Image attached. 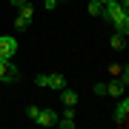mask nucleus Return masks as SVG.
Wrapping results in <instances>:
<instances>
[{"mask_svg": "<svg viewBox=\"0 0 129 129\" xmlns=\"http://www.w3.org/2000/svg\"><path fill=\"white\" fill-rule=\"evenodd\" d=\"M46 78H49V75H35V86L46 89Z\"/></svg>", "mask_w": 129, "mask_h": 129, "instance_id": "4468645a", "label": "nucleus"}, {"mask_svg": "<svg viewBox=\"0 0 129 129\" xmlns=\"http://www.w3.org/2000/svg\"><path fill=\"white\" fill-rule=\"evenodd\" d=\"M63 86H66V75H49V78H46V89H55V92H60Z\"/></svg>", "mask_w": 129, "mask_h": 129, "instance_id": "423d86ee", "label": "nucleus"}, {"mask_svg": "<svg viewBox=\"0 0 129 129\" xmlns=\"http://www.w3.org/2000/svg\"><path fill=\"white\" fill-rule=\"evenodd\" d=\"M115 118H118V126L126 123V118H129V98H120V101H118V106H115Z\"/></svg>", "mask_w": 129, "mask_h": 129, "instance_id": "20e7f679", "label": "nucleus"}, {"mask_svg": "<svg viewBox=\"0 0 129 129\" xmlns=\"http://www.w3.org/2000/svg\"><path fill=\"white\" fill-rule=\"evenodd\" d=\"M57 126L60 129H75V106H66L63 115H57Z\"/></svg>", "mask_w": 129, "mask_h": 129, "instance_id": "7ed1b4c3", "label": "nucleus"}, {"mask_svg": "<svg viewBox=\"0 0 129 129\" xmlns=\"http://www.w3.org/2000/svg\"><path fill=\"white\" fill-rule=\"evenodd\" d=\"M20 17H23V20H29V23H32V17H35V9H32V0H29V3H23V6H20Z\"/></svg>", "mask_w": 129, "mask_h": 129, "instance_id": "9d476101", "label": "nucleus"}, {"mask_svg": "<svg viewBox=\"0 0 129 129\" xmlns=\"http://www.w3.org/2000/svg\"><path fill=\"white\" fill-rule=\"evenodd\" d=\"M23 3H29V0H12V6H23Z\"/></svg>", "mask_w": 129, "mask_h": 129, "instance_id": "f3484780", "label": "nucleus"}, {"mask_svg": "<svg viewBox=\"0 0 129 129\" xmlns=\"http://www.w3.org/2000/svg\"><path fill=\"white\" fill-rule=\"evenodd\" d=\"M86 3H89V0H86Z\"/></svg>", "mask_w": 129, "mask_h": 129, "instance_id": "6ab92c4d", "label": "nucleus"}, {"mask_svg": "<svg viewBox=\"0 0 129 129\" xmlns=\"http://www.w3.org/2000/svg\"><path fill=\"white\" fill-rule=\"evenodd\" d=\"M35 123H40V126H55V123H57V112H52V109H40V115H37Z\"/></svg>", "mask_w": 129, "mask_h": 129, "instance_id": "39448f33", "label": "nucleus"}, {"mask_svg": "<svg viewBox=\"0 0 129 129\" xmlns=\"http://www.w3.org/2000/svg\"><path fill=\"white\" fill-rule=\"evenodd\" d=\"M26 115H29V120H37V115H40V106H29Z\"/></svg>", "mask_w": 129, "mask_h": 129, "instance_id": "ddd939ff", "label": "nucleus"}, {"mask_svg": "<svg viewBox=\"0 0 129 129\" xmlns=\"http://www.w3.org/2000/svg\"><path fill=\"white\" fill-rule=\"evenodd\" d=\"M106 95H112V98H123V83H120V80L106 83Z\"/></svg>", "mask_w": 129, "mask_h": 129, "instance_id": "6e6552de", "label": "nucleus"}, {"mask_svg": "<svg viewBox=\"0 0 129 129\" xmlns=\"http://www.w3.org/2000/svg\"><path fill=\"white\" fill-rule=\"evenodd\" d=\"M14 29H17V32H26V29H29V20H23L17 14V17H14Z\"/></svg>", "mask_w": 129, "mask_h": 129, "instance_id": "f8f14e48", "label": "nucleus"}, {"mask_svg": "<svg viewBox=\"0 0 129 129\" xmlns=\"http://www.w3.org/2000/svg\"><path fill=\"white\" fill-rule=\"evenodd\" d=\"M92 92H95V95H106V83H95Z\"/></svg>", "mask_w": 129, "mask_h": 129, "instance_id": "2eb2a0df", "label": "nucleus"}, {"mask_svg": "<svg viewBox=\"0 0 129 129\" xmlns=\"http://www.w3.org/2000/svg\"><path fill=\"white\" fill-rule=\"evenodd\" d=\"M43 6H46V9L52 12V9H55V6H57V0H46V3H43Z\"/></svg>", "mask_w": 129, "mask_h": 129, "instance_id": "dca6fc26", "label": "nucleus"}, {"mask_svg": "<svg viewBox=\"0 0 129 129\" xmlns=\"http://www.w3.org/2000/svg\"><path fill=\"white\" fill-rule=\"evenodd\" d=\"M98 3H101V6H103V3H106V0H98Z\"/></svg>", "mask_w": 129, "mask_h": 129, "instance_id": "a211bd4d", "label": "nucleus"}, {"mask_svg": "<svg viewBox=\"0 0 129 129\" xmlns=\"http://www.w3.org/2000/svg\"><path fill=\"white\" fill-rule=\"evenodd\" d=\"M60 98H63V106H78V92H72V89H60Z\"/></svg>", "mask_w": 129, "mask_h": 129, "instance_id": "0eeeda50", "label": "nucleus"}, {"mask_svg": "<svg viewBox=\"0 0 129 129\" xmlns=\"http://www.w3.org/2000/svg\"><path fill=\"white\" fill-rule=\"evenodd\" d=\"M14 52H17V40H14L12 35H3V37H0V57H3V60H12Z\"/></svg>", "mask_w": 129, "mask_h": 129, "instance_id": "f03ea898", "label": "nucleus"}, {"mask_svg": "<svg viewBox=\"0 0 129 129\" xmlns=\"http://www.w3.org/2000/svg\"><path fill=\"white\" fill-rule=\"evenodd\" d=\"M109 46L115 49V52H123V49H126V37L115 32V35H112V40H109Z\"/></svg>", "mask_w": 129, "mask_h": 129, "instance_id": "1a4fd4ad", "label": "nucleus"}, {"mask_svg": "<svg viewBox=\"0 0 129 129\" xmlns=\"http://www.w3.org/2000/svg\"><path fill=\"white\" fill-rule=\"evenodd\" d=\"M17 78H20L17 66H14L12 60H3V57H0V80H3V83H12V80H17Z\"/></svg>", "mask_w": 129, "mask_h": 129, "instance_id": "f257e3e1", "label": "nucleus"}, {"mask_svg": "<svg viewBox=\"0 0 129 129\" xmlns=\"http://www.w3.org/2000/svg\"><path fill=\"white\" fill-rule=\"evenodd\" d=\"M86 12H89V14H92V17H98V14H101V12H103V6H101V3H98V0H89V3H86Z\"/></svg>", "mask_w": 129, "mask_h": 129, "instance_id": "9b49d317", "label": "nucleus"}]
</instances>
